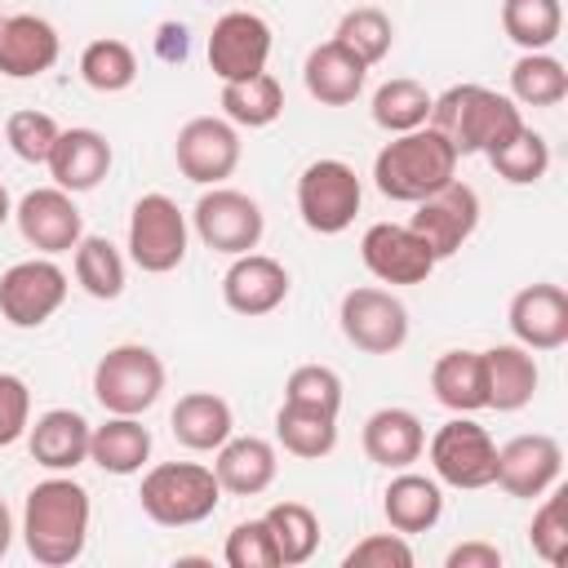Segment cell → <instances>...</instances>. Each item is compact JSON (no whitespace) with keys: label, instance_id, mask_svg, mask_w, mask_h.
<instances>
[{"label":"cell","instance_id":"6da1fadb","mask_svg":"<svg viewBox=\"0 0 568 568\" xmlns=\"http://www.w3.org/2000/svg\"><path fill=\"white\" fill-rule=\"evenodd\" d=\"M89 515H93V506H89L84 484L67 479V475L40 479L22 506V541H27L31 559L44 568L75 564L89 541Z\"/></svg>","mask_w":568,"mask_h":568},{"label":"cell","instance_id":"7a4b0ae2","mask_svg":"<svg viewBox=\"0 0 568 568\" xmlns=\"http://www.w3.org/2000/svg\"><path fill=\"white\" fill-rule=\"evenodd\" d=\"M430 129H439L457 155H488L497 146H506L519 129L524 115L515 106V98L484 89V84H453L448 93H439L430 102Z\"/></svg>","mask_w":568,"mask_h":568},{"label":"cell","instance_id":"3957f363","mask_svg":"<svg viewBox=\"0 0 568 568\" xmlns=\"http://www.w3.org/2000/svg\"><path fill=\"white\" fill-rule=\"evenodd\" d=\"M457 160H462V155L453 151V142H448L439 129L422 124V129L395 133V138L377 151V160H373V182H377V191H382L386 200H395V204H417V200L435 195L444 182L457 178Z\"/></svg>","mask_w":568,"mask_h":568},{"label":"cell","instance_id":"277c9868","mask_svg":"<svg viewBox=\"0 0 568 568\" xmlns=\"http://www.w3.org/2000/svg\"><path fill=\"white\" fill-rule=\"evenodd\" d=\"M138 501L146 510V519H155L160 528H191L200 519H209L222 501V484L213 475V466L200 462H160L142 475Z\"/></svg>","mask_w":568,"mask_h":568},{"label":"cell","instance_id":"5b68a950","mask_svg":"<svg viewBox=\"0 0 568 568\" xmlns=\"http://www.w3.org/2000/svg\"><path fill=\"white\" fill-rule=\"evenodd\" d=\"M164 390V364L151 346L142 342H120L111 346L98 368H93V395L106 413L120 417H142Z\"/></svg>","mask_w":568,"mask_h":568},{"label":"cell","instance_id":"8992f818","mask_svg":"<svg viewBox=\"0 0 568 568\" xmlns=\"http://www.w3.org/2000/svg\"><path fill=\"white\" fill-rule=\"evenodd\" d=\"M426 453H430L435 479L448 484V488L475 493V488H488V484H493L497 444H493V435H488L479 422H470V413H457L453 422H444V426L430 435Z\"/></svg>","mask_w":568,"mask_h":568},{"label":"cell","instance_id":"52a82bcc","mask_svg":"<svg viewBox=\"0 0 568 568\" xmlns=\"http://www.w3.org/2000/svg\"><path fill=\"white\" fill-rule=\"evenodd\" d=\"M364 186L346 160H311L297 178V213L315 235H342L359 213Z\"/></svg>","mask_w":568,"mask_h":568},{"label":"cell","instance_id":"ba28073f","mask_svg":"<svg viewBox=\"0 0 568 568\" xmlns=\"http://www.w3.org/2000/svg\"><path fill=\"white\" fill-rule=\"evenodd\" d=\"M129 257L146 275H169V271L182 266V257H186V213L169 195L151 191L133 204V213H129Z\"/></svg>","mask_w":568,"mask_h":568},{"label":"cell","instance_id":"9c48e42d","mask_svg":"<svg viewBox=\"0 0 568 568\" xmlns=\"http://www.w3.org/2000/svg\"><path fill=\"white\" fill-rule=\"evenodd\" d=\"M191 226H195V235H200L213 253L240 257V253H253V248L262 244L266 217H262V209H257L253 195L231 191V186H213V191H204V195L195 200Z\"/></svg>","mask_w":568,"mask_h":568},{"label":"cell","instance_id":"30bf717a","mask_svg":"<svg viewBox=\"0 0 568 568\" xmlns=\"http://www.w3.org/2000/svg\"><path fill=\"white\" fill-rule=\"evenodd\" d=\"M342 337L364 355H395L408 342V306L386 288H351L337 311Z\"/></svg>","mask_w":568,"mask_h":568},{"label":"cell","instance_id":"8fae6325","mask_svg":"<svg viewBox=\"0 0 568 568\" xmlns=\"http://www.w3.org/2000/svg\"><path fill=\"white\" fill-rule=\"evenodd\" d=\"M67 302V271L49 257L13 262L0 275V315L13 328H40Z\"/></svg>","mask_w":568,"mask_h":568},{"label":"cell","instance_id":"7c38bea8","mask_svg":"<svg viewBox=\"0 0 568 568\" xmlns=\"http://www.w3.org/2000/svg\"><path fill=\"white\" fill-rule=\"evenodd\" d=\"M173 160L182 169L186 182L195 186H222L235 164H240V133L231 120H217V115H195L178 129V142H173Z\"/></svg>","mask_w":568,"mask_h":568},{"label":"cell","instance_id":"4fadbf2b","mask_svg":"<svg viewBox=\"0 0 568 568\" xmlns=\"http://www.w3.org/2000/svg\"><path fill=\"white\" fill-rule=\"evenodd\" d=\"M266 58H271V27H266L262 13L231 9L213 22V31H209V71L222 84L266 71Z\"/></svg>","mask_w":568,"mask_h":568},{"label":"cell","instance_id":"5bb4252c","mask_svg":"<svg viewBox=\"0 0 568 568\" xmlns=\"http://www.w3.org/2000/svg\"><path fill=\"white\" fill-rule=\"evenodd\" d=\"M408 226L426 240V248L435 253V262L453 257L475 235V226H479V195H475V186H466L457 178L444 182L435 195L417 200V213L408 217Z\"/></svg>","mask_w":568,"mask_h":568},{"label":"cell","instance_id":"9a60e30c","mask_svg":"<svg viewBox=\"0 0 568 568\" xmlns=\"http://www.w3.org/2000/svg\"><path fill=\"white\" fill-rule=\"evenodd\" d=\"M359 257L368 275H377L382 284H426L430 271L439 266L426 240L408 222H373L359 240Z\"/></svg>","mask_w":568,"mask_h":568},{"label":"cell","instance_id":"2e32d148","mask_svg":"<svg viewBox=\"0 0 568 568\" xmlns=\"http://www.w3.org/2000/svg\"><path fill=\"white\" fill-rule=\"evenodd\" d=\"M559 470H564V448L559 439L550 435H515L497 448V470H493V484L510 497H541L559 484Z\"/></svg>","mask_w":568,"mask_h":568},{"label":"cell","instance_id":"e0dca14e","mask_svg":"<svg viewBox=\"0 0 568 568\" xmlns=\"http://www.w3.org/2000/svg\"><path fill=\"white\" fill-rule=\"evenodd\" d=\"M13 222H18L22 240L31 248H40V253H67L84 235V217H80L71 191H62V186H36V191H27L18 200V209H13Z\"/></svg>","mask_w":568,"mask_h":568},{"label":"cell","instance_id":"ac0fdd59","mask_svg":"<svg viewBox=\"0 0 568 568\" xmlns=\"http://www.w3.org/2000/svg\"><path fill=\"white\" fill-rule=\"evenodd\" d=\"M506 324L528 351H559L568 342V293L559 284H528L510 297Z\"/></svg>","mask_w":568,"mask_h":568},{"label":"cell","instance_id":"d6986e66","mask_svg":"<svg viewBox=\"0 0 568 568\" xmlns=\"http://www.w3.org/2000/svg\"><path fill=\"white\" fill-rule=\"evenodd\" d=\"M288 297V271L266 253H240L222 275V302L235 315H271Z\"/></svg>","mask_w":568,"mask_h":568},{"label":"cell","instance_id":"ffe728a7","mask_svg":"<svg viewBox=\"0 0 568 568\" xmlns=\"http://www.w3.org/2000/svg\"><path fill=\"white\" fill-rule=\"evenodd\" d=\"M62 53V40L53 22L36 13H13L0 22V75L9 80H36L44 75Z\"/></svg>","mask_w":568,"mask_h":568},{"label":"cell","instance_id":"44dd1931","mask_svg":"<svg viewBox=\"0 0 568 568\" xmlns=\"http://www.w3.org/2000/svg\"><path fill=\"white\" fill-rule=\"evenodd\" d=\"M89 435H93V426L84 422V413L49 408L27 426V448H31L36 466L62 475V470H75L80 462H89Z\"/></svg>","mask_w":568,"mask_h":568},{"label":"cell","instance_id":"7402d4cb","mask_svg":"<svg viewBox=\"0 0 568 568\" xmlns=\"http://www.w3.org/2000/svg\"><path fill=\"white\" fill-rule=\"evenodd\" d=\"M49 173H53V186L71 195L93 191L111 173V142L98 129H62L49 151Z\"/></svg>","mask_w":568,"mask_h":568},{"label":"cell","instance_id":"603a6c76","mask_svg":"<svg viewBox=\"0 0 568 568\" xmlns=\"http://www.w3.org/2000/svg\"><path fill=\"white\" fill-rule=\"evenodd\" d=\"M302 80H306V93L320 102V106H346L359 98L364 80H368V67L342 44V40H324L306 53V67H302Z\"/></svg>","mask_w":568,"mask_h":568},{"label":"cell","instance_id":"cb8c5ba5","mask_svg":"<svg viewBox=\"0 0 568 568\" xmlns=\"http://www.w3.org/2000/svg\"><path fill=\"white\" fill-rule=\"evenodd\" d=\"M484 355V390H488V408L497 413H519L524 404H532L537 395V359L528 346L519 342H501Z\"/></svg>","mask_w":568,"mask_h":568},{"label":"cell","instance_id":"d4e9b609","mask_svg":"<svg viewBox=\"0 0 568 568\" xmlns=\"http://www.w3.org/2000/svg\"><path fill=\"white\" fill-rule=\"evenodd\" d=\"M275 448L257 435H231L222 448H217V462H213V475L222 484V493L231 497H257L275 484Z\"/></svg>","mask_w":568,"mask_h":568},{"label":"cell","instance_id":"484cf974","mask_svg":"<svg viewBox=\"0 0 568 568\" xmlns=\"http://www.w3.org/2000/svg\"><path fill=\"white\" fill-rule=\"evenodd\" d=\"M169 426H173V439L191 453H217L231 430H235V417H231V404L213 390H191L173 404L169 413Z\"/></svg>","mask_w":568,"mask_h":568},{"label":"cell","instance_id":"4316f807","mask_svg":"<svg viewBox=\"0 0 568 568\" xmlns=\"http://www.w3.org/2000/svg\"><path fill=\"white\" fill-rule=\"evenodd\" d=\"M422 448H426V426L408 408H377L364 422V453H368V462H377L386 470L413 466L422 457Z\"/></svg>","mask_w":568,"mask_h":568},{"label":"cell","instance_id":"83f0119b","mask_svg":"<svg viewBox=\"0 0 568 568\" xmlns=\"http://www.w3.org/2000/svg\"><path fill=\"white\" fill-rule=\"evenodd\" d=\"M382 515L395 532L413 537V532H426L439 524L444 515V493H439V479H426V475H413L408 466L386 484L382 493Z\"/></svg>","mask_w":568,"mask_h":568},{"label":"cell","instance_id":"f1b7e54d","mask_svg":"<svg viewBox=\"0 0 568 568\" xmlns=\"http://www.w3.org/2000/svg\"><path fill=\"white\" fill-rule=\"evenodd\" d=\"M146 457H151V430L138 417L111 413L89 435V462L106 475H138L146 466Z\"/></svg>","mask_w":568,"mask_h":568},{"label":"cell","instance_id":"f546056e","mask_svg":"<svg viewBox=\"0 0 568 568\" xmlns=\"http://www.w3.org/2000/svg\"><path fill=\"white\" fill-rule=\"evenodd\" d=\"M430 390L448 413H479L488 408L484 390V355L479 351H444L430 368Z\"/></svg>","mask_w":568,"mask_h":568},{"label":"cell","instance_id":"4dcf8cb0","mask_svg":"<svg viewBox=\"0 0 568 568\" xmlns=\"http://www.w3.org/2000/svg\"><path fill=\"white\" fill-rule=\"evenodd\" d=\"M222 115L240 129H266L284 115V84L271 71L222 84Z\"/></svg>","mask_w":568,"mask_h":568},{"label":"cell","instance_id":"1f68e13d","mask_svg":"<svg viewBox=\"0 0 568 568\" xmlns=\"http://www.w3.org/2000/svg\"><path fill=\"white\" fill-rule=\"evenodd\" d=\"M275 439L284 444V453H293L302 462H320L337 448V417L284 399L275 413Z\"/></svg>","mask_w":568,"mask_h":568},{"label":"cell","instance_id":"d6a6232c","mask_svg":"<svg viewBox=\"0 0 568 568\" xmlns=\"http://www.w3.org/2000/svg\"><path fill=\"white\" fill-rule=\"evenodd\" d=\"M262 519L271 528L280 568H297V564H306L320 550V519H315L311 506H302V501H275Z\"/></svg>","mask_w":568,"mask_h":568},{"label":"cell","instance_id":"836d02e7","mask_svg":"<svg viewBox=\"0 0 568 568\" xmlns=\"http://www.w3.org/2000/svg\"><path fill=\"white\" fill-rule=\"evenodd\" d=\"M501 31L524 53H546L564 31L559 0H501Z\"/></svg>","mask_w":568,"mask_h":568},{"label":"cell","instance_id":"e575fe53","mask_svg":"<svg viewBox=\"0 0 568 568\" xmlns=\"http://www.w3.org/2000/svg\"><path fill=\"white\" fill-rule=\"evenodd\" d=\"M430 102H435V98L426 93L422 80H408V75L386 80V84L373 93V124L386 129L390 138H395V133H408V129H422V124L430 120Z\"/></svg>","mask_w":568,"mask_h":568},{"label":"cell","instance_id":"d590c367","mask_svg":"<svg viewBox=\"0 0 568 568\" xmlns=\"http://www.w3.org/2000/svg\"><path fill=\"white\" fill-rule=\"evenodd\" d=\"M75 280L89 297L115 302L124 293V257L106 235H80L75 244Z\"/></svg>","mask_w":568,"mask_h":568},{"label":"cell","instance_id":"8d00e7d4","mask_svg":"<svg viewBox=\"0 0 568 568\" xmlns=\"http://www.w3.org/2000/svg\"><path fill=\"white\" fill-rule=\"evenodd\" d=\"M80 75L93 93H124L133 80H138V58L124 40L115 36H102V40H89L84 53H80Z\"/></svg>","mask_w":568,"mask_h":568},{"label":"cell","instance_id":"74e56055","mask_svg":"<svg viewBox=\"0 0 568 568\" xmlns=\"http://www.w3.org/2000/svg\"><path fill=\"white\" fill-rule=\"evenodd\" d=\"M510 98L524 106H559L568 98V71L550 53H524L510 67Z\"/></svg>","mask_w":568,"mask_h":568},{"label":"cell","instance_id":"f35d334b","mask_svg":"<svg viewBox=\"0 0 568 568\" xmlns=\"http://www.w3.org/2000/svg\"><path fill=\"white\" fill-rule=\"evenodd\" d=\"M488 164H493L497 178H506L510 186H532V182H541L546 169H550V142H546L537 129L524 124L506 146L488 151Z\"/></svg>","mask_w":568,"mask_h":568},{"label":"cell","instance_id":"ab89813d","mask_svg":"<svg viewBox=\"0 0 568 568\" xmlns=\"http://www.w3.org/2000/svg\"><path fill=\"white\" fill-rule=\"evenodd\" d=\"M333 40H342L364 67H373V62H382V58L390 53V44H395V27H390V18H386L377 4H355V9L337 22Z\"/></svg>","mask_w":568,"mask_h":568},{"label":"cell","instance_id":"60d3db41","mask_svg":"<svg viewBox=\"0 0 568 568\" xmlns=\"http://www.w3.org/2000/svg\"><path fill=\"white\" fill-rule=\"evenodd\" d=\"M58 120L49 115V111H13L9 120H4V142L13 146V155L18 160H27V164H49V151H53V142H58Z\"/></svg>","mask_w":568,"mask_h":568},{"label":"cell","instance_id":"b9f144b4","mask_svg":"<svg viewBox=\"0 0 568 568\" xmlns=\"http://www.w3.org/2000/svg\"><path fill=\"white\" fill-rule=\"evenodd\" d=\"M284 399L337 417V408H342V377H337L328 364H302V368L288 373V382H284Z\"/></svg>","mask_w":568,"mask_h":568},{"label":"cell","instance_id":"7bdbcfd3","mask_svg":"<svg viewBox=\"0 0 568 568\" xmlns=\"http://www.w3.org/2000/svg\"><path fill=\"white\" fill-rule=\"evenodd\" d=\"M528 541H532V550H537L546 564H564V559H568V493H564V488L550 493V497L537 506V515H532V524H528Z\"/></svg>","mask_w":568,"mask_h":568},{"label":"cell","instance_id":"ee69618b","mask_svg":"<svg viewBox=\"0 0 568 568\" xmlns=\"http://www.w3.org/2000/svg\"><path fill=\"white\" fill-rule=\"evenodd\" d=\"M222 559L231 568H280V555H275V541H271V528L266 519H244L226 532V546H222Z\"/></svg>","mask_w":568,"mask_h":568},{"label":"cell","instance_id":"f6af8a7d","mask_svg":"<svg viewBox=\"0 0 568 568\" xmlns=\"http://www.w3.org/2000/svg\"><path fill=\"white\" fill-rule=\"evenodd\" d=\"M346 568H413V546L404 532H373L346 550Z\"/></svg>","mask_w":568,"mask_h":568},{"label":"cell","instance_id":"bcb514c9","mask_svg":"<svg viewBox=\"0 0 568 568\" xmlns=\"http://www.w3.org/2000/svg\"><path fill=\"white\" fill-rule=\"evenodd\" d=\"M31 426V390L18 373H0V448L18 444Z\"/></svg>","mask_w":568,"mask_h":568},{"label":"cell","instance_id":"7dc6e473","mask_svg":"<svg viewBox=\"0 0 568 568\" xmlns=\"http://www.w3.org/2000/svg\"><path fill=\"white\" fill-rule=\"evenodd\" d=\"M448 568H501V550L488 541H462L448 550Z\"/></svg>","mask_w":568,"mask_h":568},{"label":"cell","instance_id":"c3c4849f","mask_svg":"<svg viewBox=\"0 0 568 568\" xmlns=\"http://www.w3.org/2000/svg\"><path fill=\"white\" fill-rule=\"evenodd\" d=\"M155 53H160L164 62H182V58H186V27H182V22H160V31H155Z\"/></svg>","mask_w":568,"mask_h":568},{"label":"cell","instance_id":"681fc988","mask_svg":"<svg viewBox=\"0 0 568 568\" xmlns=\"http://www.w3.org/2000/svg\"><path fill=\"white\" fill-rule=\"evenodd\" d=\"M9 546H13V515H9V506L0 497V559L9 555Z\"/></svg>","mask_w":568,"mask_h":568},{"label":"cell","instance_id":"f907efd6","mask_svg":"<svg viewBox=\"0 0 568 568\" xmlns=\"http://www.w3.org/2000/svg\"><path fill=\"white\" fill-rule=\"evenodd\" d=\"M13 217V200H9V191H4V182H0V226Z\"/></svg>","mask_w":568,"mask_h":568},{"label":"cell","instance_id":"816d5d0a","mask_svg":"<svg viewBox=\"0 0 568 568\" xmlns=\"http://www.w3.org/2000/svg\"><path fill=\"white\" fill-rule=\"evenodd\" d=\"M0 22H4V13H0Z\"/></svg>","mask_w":568,"mask_h":568},{"label":"cell","instance_id":"f5cc1de1","mask_svg":"<svg viewBox=\"0 0 568 568\" xmlns=\"http://www.w3.org/2000/svg\"><path fill=\"white\" fill-rule=\"evenodd\" d=\"M209 4H213V0H209Z\"/></svg>","mask_w":568,"mask_h":568}]
</instances>
